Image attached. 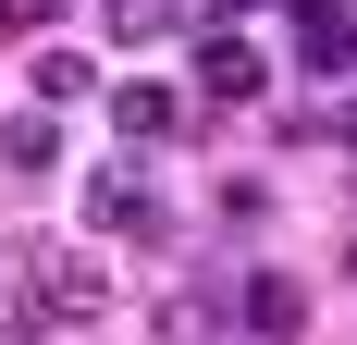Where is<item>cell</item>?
<instances>
[{
  "label": "cell",
  "instance_id": "8",
  "mask_svg": "<svg viewBox=\"0 0 357 345\" xmlns=\"http://www.w3.org/2000/svg\"><path fill=\"white\" fill-rule=\"evenodd\" d=\"M296 62H308V74H357V25H345V13L296 25Z\"/></svg>",
  "mask_w": 357,
  "mask_h": 345
},
{
  "label": "cell",
  "instance_id": "7",
  "mask_svg": "<svg viewBox=\"0 0 357 345\" xmlns=\"http://www.w3.org/2000/svg\"><path fill=\"white\" fill-rule=\"evenodd\" d=\"M0 161H13V172H50V161H62V124H50V111H13V124H0Z\"/></svg>",
  "mask_w": 357,
  "mask_h": 345
},
{
  "label": "cell",
  "instance_id": "12",
  "mask_svg": "<svg viewBox=\"0 0 357 345\" xmlns=\"http://www.w3.org/2000/svg\"><path fill=\"white\" fill-rule=\"evenodd\" d=\"M333 136H345V148H357V99H345V124H333Z\"/></svg>",
  "mask_w": 357,
  "mask_h": 345
},
{
  "label": "cell",
  "instance_id": "2",
  "mask_svg": "<svg viewBox=\"0 0 357 345\" xmlns=\"http://www.w3.org/2000/svg\"><path fill=\"white\" fill-rule=\"evenodd\" d=\"M111 99V136L123 148H173L185 136V87H160V74H123V87H99Z\"/></svg>",
  "mask_w": 357,
  "mask_h": 345
},
{
  "label": "cell",
  "instance_id": "4",
  "mask_svg": "<svg viewBox=\"0 0 357 345\" xmlns=\"http://www.w3.org/2000/svg\"><path fill=\"white\" fill-rule=\"evenodd\" d=\"M197 87H210V99H259V87H271V62H259L234 25H210V37H197Z\"/></svg>",
  "mask_w": 357,
  "mask_h": 345
},
{
  "label": "cell",
  "instance_id": "6",
  "mask_svg": "<svg viewBox=\"0 0 357 345\" xmlns=\"http://www.w3.org/2000/svg\"><path fill=\"white\" fill-rule=\"evenodd\" d=\"M25 87H37V111H74V99H99V62H86V50H37Z\"/></svg>",
  "mask_w": 357,
  "mask_h": 345
},
{
  "label": "cell",
  "instance_id": "3",
  "mask_svg": "<svg viewBox=\"0 0 357 345\" xmlns=\"http://www.w3.org/2000/svg\"><path fill=\"white\" fill-rule=\"evenodd\" d=\"M86 222H99V235H160V198H148V172H136V161L86 172Z\"/></svg>",
  "mask_w": 357,
  "mask_h": 345
},
{
  "label": "cell",
  "instance_id": "11",
  "mask_svg": "<svg viewBox=\"0 0 357 345\" xmlns=\"http://www.w3.org/2000/svg\"><path fill=\"white\" fill-rule=\"evenodd\" d=\"M210 13H271V0H210Z\"/></svg>",
  "mask_w": 357,
  "mask_h": 345
},
{
  "label": "cell",
  "instance_id": "10",
  "mask_svg": "<svg viewBox=\"0 0 357 345\" xmlns=\"http://www.w3.org/2000/svg\"><path fill=\"white\" fill-rule=\"evenodd\" d=\"M74 0H0V37H37V25H62Z\"/></svg>",
  "mask_w": 357,
  "mask_h": 345
},
{
  "label": "cell",
  "instance_id": "1",
  "mask_svg": "<svg viewBox=\"0 0 357 345\" xmlns=\"http://www.w3.org/2000/svg\"><path fill=\"white\" fill-rule=\"evenodd\" d=\"M0 272H13V284H0V333H25V345H37V333H86L99 296H111L99 259H86L74 235H25Z\"/></svg>",
  "mask_w": 357,
  "mask_h": 345
},
{
  "label": "cell",
  "instance_id": "9",
  "mask_svg": "<svg viewBox=\"0 0 357 345\" xmlns=\"http://www.w3.org/2000/svg\"><path fill=\"white\" fill-rule=\"evenodd\" d=\"M99 25H111V37H136V50H148V37H173V0H99Z\"/></svg>",
  "mask_w": 357,
  "mask_h": 345
},
{
  "label": "cell",
  "instance_id": "5",
  "mask_svg": "<svg viewBox=\"0 0 357 345\" xmlns=\"http://www.w3.org/2000/svg\"><path fill=\"white\" fill-rule=\"evenodd\" d=\"M247 333L259 345H296V333H308V296H296L284 272H247Z\"/></svg>",
  "mask_w": 357,
  "mask_h": 345
}]
</instances>
